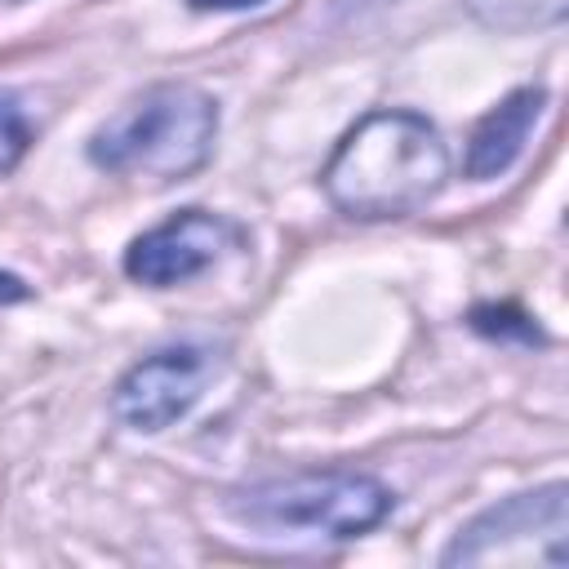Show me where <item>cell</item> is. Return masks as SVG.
Masks as SVG:
<instances>
[{"label":"cell","instance_id":"obj_4","mask_svg":"<svg viewBox=\"0 0 569 569\" xmlns=\"http://www.w3.org/2000/svg\"><path fill=\"white\" fill-rule=\"evenodd\" d=\"M569 538V489L542 485L533 493H516L471 525L445 547V565H551L565 569Z\"/></svg>","mask_w":569,"mask_h":569},{"label":"cell","instance_id":"obj_7","mask_svg":"<svg viewBox=\"0 0 569 569\" xmlns=\"http://www.w3.org/2000/svg\"><path fill=\"white\" fill-rule=\"evenodd\" d=\"M542 102H547V93H542V89H516V93H507V98H502V102H498V107H493V111L471 129L467 160H462L467 178L485 182V178L507 173V169L516 164V156L525 151L529 129H533V120H538Z\"/></svg>","mask_w":569,"mask_h":569},{"label":"cell","instance_id":"obj_6","mask_svg":"<svg viewBox=\"0 0 569 569\" xmlns=\"http://www.w3.org/2000/svg\"><path fill=\"white\" fill-rule=\"evenodd\" d=\"M231 227L204 209H182L169 222L142 231L129 253H124V271L151 289H169L182 284L191 276H200L204 267L218 262V253L231 244Z\"/></svg>","mask_w":569,"mask_h":569},{"label":"cell","instance_id":"obj_9","mask_svg":"<svg viewBox=\"0 0 569 569\" xmlns=\"http://www.w3.org/2000/svg\"><path fill=\"white\" fill-rule=\"evenodd\" d=\"M27 142H31V124H27L22 107H18V98L0 89V173H9L22 160Z\"/></svg>","mask_w":569,"mask_h":569},{"label":"cell","instance_id":"obj_8","mask_svg":"<svg viewBox=\"0 0 569 569\" xmlns=\"http://www.w3.org/2000/svg\"><path fill=\"white\" fill-rule=\"evenodd\" d=\"M471 18L493 31H538L556 27L569 13V0H467Z\"/></svg>","mask_w":569,"mask_h":569},{"label":"cell","instance_id":"obj_11","mask_svg":"<svg viewBox=\"0 0 569 569\" xmlns=\"http://www.w3.org/2000/svg\"><path fill=\"white\" fill-rule=\"evenodd\" d=\"M196 9H253V4H262V0H191Z\"/></svg>","mask_w":569,"mask_h":569},{"label":"cell","instance_id":"obj_3","mask_svg":"<svg viewBox=\"0 0 569 569\" xmlns=\"http://www.w3.org/2000/svg\"><path fill=\"white\" fill-rule=\"evenodd\" d=\"M213 133H218V107L204 89L151 84L89 138V160L107 173L173 182L209 160Z\"/></svg>","mask_w":569,"mask_h":569},{"label":"cell","instance_id":"obj_2","mask_svg":"<svg viewBox=\"0 0 569 569\" xmlns=\"http://www.w3.org/2000/svg\"><path fill=\"white\" fill-rule=\"evenodd\" d=\"M391 511V489L360 471H298L284 480H262L227 498V516L249 529V538L311 547L342 542L373 529Z\"/></svg>","mask_w":569,"mask_h":569},{"label":"cell","instance_id":"obj_12","mask_svg":"<svg viewBox=\"0 0 569 569\" xmlns=\"http://www.w3.org/2000/svg\"><path fill=\"white\" fill-rule=\"evenodd\" d=\"M27 289H18V280L13 276H0V298H22Z\"/></svg>","mask_w":569,"mask_h":569},{"label":"cell","instance_id":"obj_10","mask_svg":"<svg viewBox=\"0 0 569 569\" xmlns=\"http://www.w3.org/2000/svg\"><path fill=\"white\" fill-rule=\"evenodd\" d=\"M471 325L485 329V333H520L525 342H538L533 320H525V316L511 311V307H476V311H471Z\"/></svg>","mask_w":569,"mask_h":569},{"label":"cell","instance_id":"obj_1","mask_svg":"<svg viewBox=\"0 0 569 569\" xmlns=\"http://www.w3.org/2000/svg\"><path fill=\"white\" fill-rule=\"evenodd\" d=\"M449 178V151L418 111L365 116L329 156L325 191L351 218H400L436 200Z\"/></svg>","mask_w":569,"mask_h":569},{"label":"cell","instance_id":"obj_5","mask_svg":"<svg viewBox=\"0 0 569 569\" xmlns=\"http://www.w3.org/2000/svg\"><path fill=\"white\" fill-rule=\"evenodd\" d=\"M209 373H213V356L204 347H164L138 360L116 382L111 413L133 431H164L200 400Z\"/></svg>","mask_w":569,"mask_h":569}]
</instances>
